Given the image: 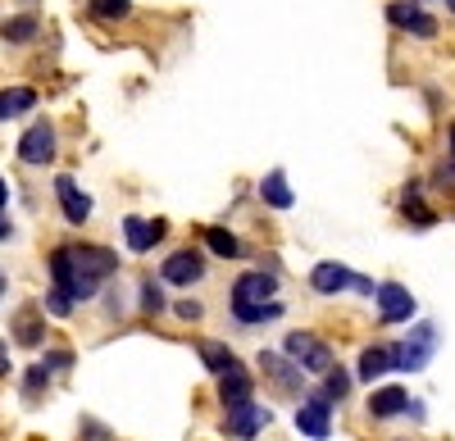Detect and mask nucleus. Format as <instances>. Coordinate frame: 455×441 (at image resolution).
Returning a JSON list of instances; mask_svg holds the SVG:
<instances>
[{
	"instance_id": "f257e3e1",
	"label": "nucleus",
	"mask_w": 455,
	"mask_h": 441,
	"mask_svg": "<svg viewBox=\"0 0 455 441\" xmlns=\"http://www.w3.org/2000/svg\"><path fill=\"white\" fill-rule=\"evenodd\" d=\"M68 255H73V301H78V305L96 296L105 278L119 273V255L105 250V246L83 241V246H68Z\"/></svg>"
},
{
	"instance_id": "f03ea898",
	"label": "nucleus",
	"mask_w": 455,
	"mask_h": 441,
	"mask_svg": "<svg viewBox=\"0 0 455 441\" xmlns=\"http://www.w3.org/2000/svg\"><path fill=\"white\" fill-rule=\"evenodd\" d=\"M283 355H287L291 364H300L306 374H328V369H332V346H328L323 337H315V333H287Z\"/></svg>"
},
{
	"instance_id": "7ed1b4c3",
	"label": "nucleus",
	"mask_w": 455,
	"mask_h": 441,
	"mask_svg": "<svg viewBox=\"0 0 455 441\" xmlns=\"http://www.w3.org/2000/svg\"><path fill=\"white\" fill-rule=\"evenodd\" d=\"M433 350H437V327H433V323H419L405 342H396V369L419 374L424 364L433 359Z\"/></svg>"
},
{
	"instance_id": "20e7f679",
	"label": "nucleus",
	"mask_w": 455,
	"mask_h": 441,
	"mask_svg": "<svg viewBox=\"0 0 455 441\" xmlns=\"http://www.w3.org/2000/svg\"><path fill=\"white\" fill-rule=\"evenodd\" d=\"M296 432L310 437V441H328V437H332V400H328L323 391H310V400H300Z\"/></svg>"
},
{
	"instance_id": "39448f33",
	"label": "nucleus",
	"mask_w": 455,
	"mask_h": 441,
	"mask_svg": "<svg viewBox=\"0 0 455 441\" xmlns=\"http://www.w3.org/2000/svg\"><path fill=\"white\" fill-rule=\"evenodd\" d=\"M259 374L274 382V391H283V396H300V387H306V369L300 364H291L287 355H278V350H259Z\"/></svg>"
},
{
	"instance_id": "423d86ee",
	"label": "nucleus",
	"mask_w": 455,
	"mask_h": 441,
	"mask_svg": "<svg viewBox=\"0 0 455 441\" xmlns=\"http://www.w3.org/2000/svg\"><path fill=\"white\" fill-rule=\"evenodd\" d=\"M201 278H205V255L196 246L173 250L169 260H164V269H160V282H169V287H192Z\"/></svg>"
},
{
	"instance_id": "0eeeda50",
	"label": "nucleus",
	"mask_w": 455,
	"mask_h": 441,
	"mask_svg": "<svg viewBox=\"0 0 455 441\" xmlns=\"http://www.w3.org/2000/svg\"><path fill=\"white\" fill-rule=\"evenodd\" d=\"M269 423H274V414L264 410V406H255V400H246V406H233V410L223 414V432H228V437H237V441L259 437Z\"/></svg>"
},
{
	"instance_id": "6e6552de",
	"label": "nucleus",
	"mask_w": 455,
	"mask_h": 441,
	"mask_svg": "<svg viewBox=\"0 0 455 441\" xmlns=\"http://www.w3.org/2000/svg\"><path fill=\"white\" fill-rule=\"evenodd\" d=\"M264 301H278V278L274 273L251 269L233 282V305H264Z\"/></svg>"
},
{
	"instance_id": "1a4fd4ad",
	"label": "nucleus",
	"mask_w": 455,
	"mask_h": 441,
	"mask_svg": "<svg viewBox=\"0 0 455 441\" xmlns=\"http://www.w3.org/2000/svg\"><path fill=\"white\" fill-rule=\"evenodd\" d=\"M373 301H378V319L383 323H410L414 319V296L401 282H378Z\"/></svg>"
},
{
	"instance_id": "9d476101",
	"label": "nucleus",
	"mask_w": 455,
	"mask_h": 441,
	"mask_svg": "<svg viewBox=\"0 0 455 441\" xmlns=\"http://www.w3.org/2000/svg\"><path fill=\"white\" fill-rule=\"evenodd\" d=\"M19 160L32 164V169H42L55 160V128L51 123H32L23 137H19Z\"/></svg>"
},
{
	"instance_id": "9b49d317",
	"label": "nucleus",
	"mask_w": 455,
	"mask_h": 441,
	"mask_svg": "<svg viewBox=\"0 0 455 441\" xmlns=\"http://www.w3.org/2000/svg\"><path fill=\"white\" fill-rule=\"evenodd\" d=\"M55 201H60V209H64V218H68L73 228H83L87 218H92V196H87V192H83L68 173H60V177H55Z\"/></svg>"
},
{
	"instance_id": "f8f14e48",
	"label": "nucleus",
	"mask_w": 455,
	"mask_h": 441,
	"mask_svg": "<svg viewBox=\"0 0 455 441\" xmlns=\"http://www.w3.org/2000/svg\"><path fill=\"white\" fill-rule=\"evenodd\" d=\"M387 23L401 28V32H414V36H437V19L428 10H419V5H410V0H392Z\"/></svg>"
},
{
	"instance_id": "ddd939ff",
	"label": "nucleus",
	"mask_w": 455,
	"mask_h": 441,
	"mask_svg": "<svg viewBox=\"0 0 455 441\" xmlns=\"http://www.w3.org/2000/svg\"><path fill=\"white\" fill-rule=\"evenodd\" d=\"M355 282H360V273H351L347 264H332V260H323V264L310 269V287L319 291V296H341V291H355Z\"/></svg>"
},
{
	"instance_id": "4468645a",
	"label": "nucleus",
	"mask_w": 455,
	"mask_h": 441,
	"mask_svg": "<svg viewBox=\"0 0 455 441\" xmlns=\"http://www.w3.org/2000/svg\"><path fill=\"white\" fill-rule=\"evenodd\" d=\"M124 232H128V250L146 255V250H156V241L164 237V218H137V214H128Z\"/></svg>"
},
{
	"instance_id": "2eb2a0df",
	"label": "nucleus",
	"mask_w": 455,
	"mask_h": 441,
	"mask_svg": "<svg viewBox=\"0 0 455 441\" xmlns=\"http://www.w3.org/2000/svg\"><path fill=\"white\" fill-rule=\"evenodd\" d=\"M255 391V378L242 369V364H233L228 374H219V400H223V410H233V406H246Z\"/></svg>"
},
{
	"instance_id": "dca6fc26",
	"label": "nucleus",
	"mask_w": 455,
	"mask_h": 441,
	"mask_svg": "<svg viewBox=\"0 0 455 441\" xmlns=\"http://www.w3.org/2000/svg\"><path fill=\"white\" fill-rule=\"evenodd\" d=\"M405 410H410L405 387H373L369 391V419H401Z\"/></svg>"
},
{
	"instance_id": "f3484780",
	"label": "nucleus",
	"mask_w": 455,
	"mask_h": 441,
	"mask_svg": "<svg viewBox=\"0 0 455 441\" xmlns=\"http://www.w3.org/2000/svg\"><path fill=\"white\" fill-rule=\"evenodd\" d=\"M392 369H396V346H387V342L364 346V355H360V378H364V382L383 378V374H392Z\"/></svg>"
},
{
	"instance_id": "a211bd4d",
	"label": "nucleus",
	"mask_w": 455,
	"mask_h": 441,
	"mask_svg": "<svg viewBox=\"0 0 455 441\" xmlns=\"http://www.w3.org/2000/svg\"><path fill=\"white\" fill-rule=\"evenodd\" d=\"M259 196H264V205H274V209H291V205H296V196H291V187H287V173H283V169L264 173Z\"/></svg>"
},
{
	"instance_id": "6ab92c4d",
	"label": "nucleus",
	"mask_w": 455,
	"mask_h": 441,
	"mask_svg": "<svg viewBox=\"0 0 455 441\" xmlns=\"http://www.w3.org/2000/svg\"><path fill=\"white\" fill-rule=\"evenodd\" d=\"M28 109H36V91L32 87H5L0 91V123L28 114Z\"/></svg>"
},
{
	"instance_id": "aec40b11",
	"label": "nucleus",
	"mask_w": 455,
	"mask_h": 441,
	"mask_svg": "<svg viewBox=\"0 0 455 441\" xmlns=\"http://www.w3.org/2000/svg\"><path fill=\"white\" fill-rule=\"evenodd\" d=\"M36 32H42V19H36V14H19V19H5V23H0V36H5L10 46L36 42Z\"/></svg>"
},
{
	"instance_id": "412c9836",
	"label": "nucleus",
	"mask_w": 455,
	"mask_h": 441,
	"mask_svg": "<svg viewBox=\"0 0 455 441\" xmlns=\"http://www.w3.org/2000/svg\"><path fill=\"white\" fill-rule=\"evenodd\" d=\"M196 355H201V364H205V369H210L214 378H219V374H228V369L237 364V355L228 350L223 342H196Z\"/></svg>"
},
{
	"instance_id": "4be33fe9",
	"label": "nucleus",
	"mask_w": 455,
	"mask_h": 441,
	"mask_svg": "<svg viewBox=\"0 0 455 441\" xmlns=\"http://www.w3.org/2000/svg\"><path fill=\"white\" fill-rule=\"evenodd\" d=\"M14 337H19V346H42L46 342V319L36 310H23L14 319Z\"/></svg>"
},
{
	"instance_id": "5701e85b",
	"label": "nucleus",
	"mask_w": 455,
	"mask_h": 441,
	"mask_svg": "<svg viewBox=\"0 0 455 441\" xmlns=\"http://www.w3.org/2000/svg\"><path fill=\"white\" fill-rule=\"evenodd\" d=\"M283 301H264V305H233V319L237 323H246V327H255V323H274V319H283Z\"/></svg>"
},
{
	"instance_id": "b1692460",
	"label": "nucleus",
	"mask_w": 455,
	"mask_h": 441,
	"mask_svg": "<svg viewBox=\"0 0 455 441\" xmlns=\"http://www.w3.org/2000/svg\"><path fill=\"white\" fill-rule=\"evenodd\" d=\"M205 246L219 255V260H237V255H242V241L228 228H205Z\"/></svg>"
},
{
	"instance_id": "393cba45",
	"label": "nucleus",
	"mask_w": 455,
	"mask_h": 441,
	"mask_svg": "<svg viewBox=\"0 0 455 441\" xmlns=\"http://www.w3.org/2000/svg\"><path fill=\"white\" fill-rule=\"evenodd\" d=\"M323 396H328V400H337V406L351 396V374L341 369V364H332V369L323 374Z\"/></svg>"
},
{
	"instance_id": "a878e982",
	"label": "nucleus",
	"mask_w": 455,
	"mask_h": 441,
	"mask_svg": "<svg viewBox=\"0 0 455 441\" xmlns=\"http://www.w3.org/2000/svg\"><path fill=\"white\" fill-rule=\"evenodd\" d=\"M132 14V0H92V19H105V23H119Z\"/></svg>"
},
{
	"instance_id": "bb28decb",
	"label": "nucleus",
	"mask_w": 455,
	"mask_h": 441,
	"mask_svg": "<svg viewBox=\"0 0 455 441\" xmlns=\"http://www.w3.org/2000/svg\"><path fill=\"white\" fill-rule=\"evenodd\" d=\"M141 310H146V314H160V310H164V291H160L156 278L141 282Z\"/></svg>"
},
{
	"instance_id": "cd10ccee",
	"label": "nucleus",
	"mask_w": 455,
	"mask_h": 441,
	"mask_svg": "<svg viewBox=\"0 0 455 441\" xmlns=\"http://www.w3.org/2000/svg\"><path fill=\"white\" fill-rule=\"evenodd\" d=\"M46 382H51V369H46V364H36V369H28V378H23L28 396H36V391H42Z\"/></svg>"
},
{
	"instance_id": "c85d7f7f",
	"label": "nucleus",
	"mask_w": 455,
	"mask_h": 441,
	"mask_svg": "<svg viewBox=\"0 0 455 441\" xmlns=\"http://www.w3.org/2000/svg\"><path fill=\"white\" fill-rule=\"evenodd\" d=\"M46 310H51L55 319H68V314H73V301L64 296V291H55V287H51V296H46Z\"/></svg>"
},
{
	"instance_id": "c756f323",
	"label": "nucleus",
	"mask_w": 455,
	"mask_h": 441,
	"mask_svg": "<svg viewBox=\"0 0 455 441\" xmlns=\"http://www.w3.org/2000/svg\"><path fill=\"white\" fill-rule=\"evenodd\" d=\"M173 314H178V319H187V323H196V319L205 314V305H201V301H178V305H173Z\"/></svg>"
},
{
	"instance_id": "7c9ffc66",
	"label": "nucleus",
	"mask_w": 455,
	"mask_h": 441,
	"mask_svg": "<svg viewBox=\"0 0 455 441\" xmlns=\"http://www.w3.org/2000/svg\"><path fill=\"white\" fill-rule=\"evenodd\" d=\"M68 364H73L68 350H51V355H46V369H51V374H55V369H68Z\"/></svg>"
},
{
	"instance_id": "2f4dec72",
	"label": "nucleus",
	"mask_w": 455,
	"mask_h": 441,
	"mask_svg": "<svg viewBox=\"0 0 455 441\" xmlns=\"http://www.w3.org/2000/svg\"><path fill=\"white\" fill-rule=\"evenodd\" d=\"M437 182H442V187H446V182H451V187H455V160H451V164H442V169H437Z\"/></svg>"
},
{
	"instance_id": "473e14b6",
	"label": "nucleus",
	"mask_w": 455,
	"mask_h": 441,
	"mask_svg": "<svg viewBox=\"0 0 455 441\" xmlns=\"http://www.w3.org/2000/svg\"><path fill=\"white\" fill-rule=\"evenodd\" d=\"M5 205H10V182L0 177V214H5Z\"/></svg>"
},
{
	"instance_id": "72a5a7b5",
	"label": "nucleus",
	"mask_w": 455,
	"mask_h": 441,
	"mask_svg": "<svg viewBox=\"0 0 455 441\" xmlns=\"http://www.w3.org/2000/svg\"><path fill=\"white\" fill-rule=\"evenodd\" d=\"M10 232H14V224H10V218H5V214H0V241H5Z\"/></svg>"
},
{
	"instance_id": "f704fd0d",
	"label": "nucleus",
	"mask_w": 455,
	"mask_h": 441,
	"mask_svg": "<svg viewBox=\"0 0 455 441\" xmlns=\"http://www.w3.org/2000/svg\"><path fill=\"white\" fill-rule=\"evenodd\" d=\"M446 146H451V160H455V123H451V132H446Z\"/></svg>"
},
{
	"instance_id": "c9c22d12",
	"label": "nucleus",
	"mask_w": 455,
	"mask_h": 441,
	"mask_svg": "<svg viewBox=\"0 0 455 441\" xmlns=\"http://www.w3.org/2000/svg\"><path fill=\"white\" fill-rule=\"evenodd\" d=\"M0 296H5V273H0Z\"/></svg>"
},
{
	"instance_id": "e433bc0d",
	"label": "nucleus",
	"mask_w": 455,
	"mask_h": 441,
	"mask_svg": "<svg viewBox=\"0 0 455 441\" xmlns=\"http://www.w3.org/2000/svg\"><path fill=\"white\" fill-rule=\"evenodd\" d=\"M446 10H451V14H455V0H446Z\"/></svg>"
},
{
	"instance_id": "4c0bfd02",
	"label": "nucleus",
	"mask_w": 455,
	"mask_h": 441,
	"mask_svg": "<svg viewBox=\"0 0 455 441\" xmlns=\"http://www.w3.org/2000/svg\"><path fill=\"white\" fill-rule=\"evenodd\" d=\"M0 350H5V346H0Z\"/></svg>"
}]
</instances>
